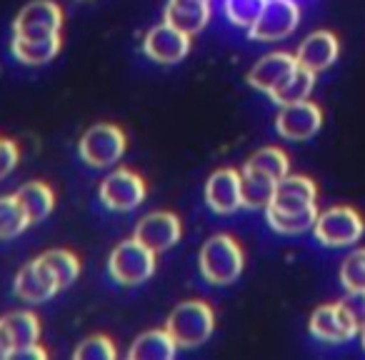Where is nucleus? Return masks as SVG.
<instances>
[{
    "label": "nucleus",
    "instance_id": "5",
    "mask_svg": "<svg viewBox=\"0 0 365 360\" xmlns=\"http://www.w3.org/2000/svg\"><path fill=\"white\" fill-rule=\"evenodd\" d=\"M308 330L315 340L328 345H343L358 338L360 323L343 300L338 303H323L310 313Z\"/></svg>",
    "mask_w": 365,
    "mask_h": 360
},
{
    "label": "nucleus",
    "instance_id": "9",
    "mask_svg": "<svg viewBox=\"0 0 365 360\" xmlns=\"http://www.w3.org/2000/svg\"><path fill=\"white\" fill-rule=\"evenodd\" d=\"M61 28H63V11L53 0H33V3H28L18 13L16 23H13L16 38H26V41L61 36Z\"/></svg>",
    "mask_w": 365,
    "mask_h": 360
},
{
    "label": "nucleus",
    "instance_id": "32",
    "mask_svg": "<svg viewBox=\"0 0 365 360\" xmlns=\"http://www.w3.org/2000/svg\"><path fill=\"white\" fill-rule=\"evenodd\" d=\"M343 303L348 305L350 313L358 318V323H365V290H353V293H345Z\"/></svg>",
    "mask_w": 365,
    "mask_h": 360
},
{
    "label": "nucleus",
    "instance_id": "20",
    "mask_svg": "<svg viewBox=\"0 0 365 360\" xmlns=\"http://www.w3.org/2000/svg\"><path fill=\"white\" fill-rule=\"evenodd\" d=\"M275 185H278V180H273V178L265 175V173L243 168V170H240V193H243V208H250V210L268 208V203L273 200Z\"/></svg>",
    "mask_w": 365,
    "mask_h": 360
},
{
    "label": "nucleus",
    "instance_id": "18",
    "mask_svg": "<svg viewBox=\"0 0 365 360\" xmlns=\"http://www.w3.org/2000/svg\"><path fill=\"white\" fill-rule=\"evenodd\" d=\"M38 338H41V323L31 310H16L0 318V343L6 348V360L13 350L36 345Z\"/></svg>",
    "mask_w": 365,
    "mask_h": 360
},
{
    "label": "nucleus",
    "instance_id": "11",
    "mask_svg": "<svg viewBox=\"0 0 365 360\" xmlns=\"http://www.w3.org/2000/svg\"><path fill=\"white\" fill-rule=\"evenodd\" d=\"M320 128H323V110H320V106L313 101L280 106V113H278V118H275V130H278V135L293 143L310 140Z\"/></svg>",
    "mask_w": 365,
    "mask_h": 360
},
{
    "label": "nucleus",
    "instance_id": "8",
    "mask_svg": "<svg viewBox=\"0 0 365 360\" xmlns=\"http://www.w3.org/2000/svg\"><path fill=\"white\" fill-rule=\"evenodd\" d=\"M125 133L110 123H98L81 138V158L91 168H110L125 153Z\"/></svg>",
    "mask_w": 365,
    "mask_h": 360
},
{
    "label": "nucleus",
    "instance_id": "30",
    "mask_svg": "<svg viewBox=\"0 0 365 360\" xmlns=\"http://www.w3.org/2000/svg\"><path fill=\"white\" fill-rule=\"evenodd\" d=\"M73 355H76V360H113L118 353H115V345H113L110 338L96 335V338L83 340Z\"/></svg>",
    "mask_w": 365,
    "mask_h": 360
},
{
    "label": "nucleus",
    "instance_id": "15",
    "mask_svg": "<svg viewBox=\"0 0 365 360\" xmlns=\"http://www.w3.org/2000/svg\"><path fill=\"white\" fill-rule=\"evenodd\" d=\"M133 238L140 240L145 248H150L158 255L163 250H170L180 240V220H178V215L168 213V210H158V213L145 215L138 223Z\"/></svg>",
    "mask_w": 365,
    "mask_h": 360
},
{
    "label": "nucleus",
    "instance_id": "1",
    "mask_svg": "<svg viewBox=\"0 0 365 360\" xmlns=\"http://www.w3.org/2000/svg\"><path fill=\"white\" fill-rule=\"evenodd\" d=\"M318 213V185L308 175L293 173L278 180L273 200L265 208L268 225L280 235H300L313 230Z\"/></svg>",
    "mask_w": 365,
    "mask_h": 360
},
{
    "label": "nucleus",
    "instance_id": "34",
    "mask_svg": "<svg viewBox=\"0 0 365 360\" xmlns=\"http://www.w3.org/2000/svg\"><path fill=\"white\" fill-rule=\"evenodd\" d=\"M358 340H360V348L365 350V323L360 325V333H358Z\"/></svg>",
    "mask_w": 365,
    "mask_h": 360
},
{
    "label": "nucleus",
    "instance_id": "31",
    "mask_svg": "<svg viewBox=\"0 0 365 360\" xmlns=\"http://www.w3.org/2000/svg\"><path fill=\"white\" fill-rule=\"evenodd\" d=\"M18 158H21V153H18L16 143L0 138V180H3L6 175H11L13 168L18 165Z\"/></svg>",
    "mask_w": 365,
    "mask_h": 360
},
{
    "label": "nucleus",
    "instance_id": "35",
    "mask_svg": "<svg viewBox=\"0 0 365 360\" xmlns=\"http://www.w3.org/2000/svg\"><path fill=\"white\" fill-rule=\"evenodd\" d=\"M0 360H6V348H3V343H0Z\"/></svg>",
    "mask_w": 365,
    "mask_h": 360
},
{
    "label": "nucleus",
    "instance_id": "22",
    "mask_svg": "<svg viewBox=\"0 0 365 360\" xmlns=\"http://www.w3.org/2000/svg\"><path fill=\"white\" fill-rule=\"evenodd\" d=\"M16 198H18V203L23 205V210H26V215H28L31 223H41V220H46L48 215H51L53 205H56L53 188L46 183H41V180L23 185V188L16 193Z\"/></svg>",
    "mask_w": 365,
    "mask_h": 360
},
{
    "label": "nucleus",
    "instance_id": "13",
    "mask_svg": "<svg viewBox=\"0 0 365 360\" xmlns=\"http://www.w3.org/2000/svg\"><path fill=\"white\" fill-rule=\"evenodd\" d=\"M143 51L150 61L160 63V66H175L190 53V36L173 28L170 23H160L148 31Z\"/></svg>",
    "mask_w": 365,
    "mask_h": 360
},
{
    "label": "nucleus",
    "instance_id": "25",
    "mask_svg": "<svg viewBox=\"0 0 365 360\" xmlns=\"http://www.w3.org/2000/svg\"><path fill=\"white\" fill-rule=\"evenodd\" d=\"M243 168L265 173V175H270L273 180H283L290 173V160H288V155H285V150H280V148H275V145H268V148H260L258 153H253V155L245 160Z\"/></svg>",
    "mask_w": 365,
    "mask_h": 360
},
{
    "label": "nucleus",
    "instance_id": "28",
    "mask_svg": "<svg viewBox=\"0 0 365 360\" xmlns=\"http://www.w3.org/2000/svg\"><path fill=\"white\" fill-rule=\"evenodd\" d=\"M340 285L345 293L365 290V245L353 248L340 263Z\"/></svg>",
    "mask_w": 365,
    "mask_h": 360
},
{
    "label": "nucleus",
    "instance_id": "6",
    "mask_svg": "<svg viewBox=\"0 0 365 360\" xmlns=\"http://www.w3.org/2000/svg\"><path fill=\"white\" fill-rule=\"evenodd\" d=\"M113 280L120 285H140L155 273V253L140 240H123L108 260Z\"/></svg>",
    "mask_w": 365,
    "mask_h": 360
},
{
    "label": "nucleus",
    "instance_id": "21",
    "mask_svg": "<svg viewBox=\"0 0 365 360\" xmlns=\"http://www.w3.org/2000/svg\"><path fill=\"white\" fill-rule=\"evenodd\" d=\"M178 345L173 343L168 330H148L138 335V340L128 350L130 360H170L175 355Z\"/></svg>",
    "mask_w": 365,
    "mask_h": 360
},
{
    "label": "nucleus",
    "instance_id": "12",
    "mask_svg": "<svg viewBox=\"0 0 365 360\" xmlns=\"http://www.w3.org/2000/svg\"><path fill=\"white\" fill-rule=\"evenodd\" d=\"M145 180L138 173L128 170V168H118L103 180L101 185V200L106 208L110 210H133L145 200Z\"/></svg>",
    "mask_w": 365,
    "mask_h": 360
},
{
    "label": "nucleus",
    "instance_id": "26",
    "mask_svg": "<svg viewBox=\"0 0 365 360\" xmlns=\"http://www.w3.org/2000/svg\"><path fill=\"white\" fill-rule=\"evenodd\" d=\"M28 225H31V220H28L26 210L18 203L16 195L0 198V240L18 238Z\"/></svg>",
    "mask_w": 365,
    "mask_h": 360
},
{
    "label": "nucleus",
    "instance_id": "4",
    "mask_svg": "<svg viewBox=\"0 0 365 360\" xmlns=\"http://www.w3.org/2000/svg\"><path fill=\"white\" fill-rule=\"evenodd\" d=\"M243 248L230 235H213L200 250V273L213 285H230L243 273Z\"/></svg>",
    "mask_w": 365,
    "mask_h": 360
},
{
    "label": "nucleus",
    "instance_id": "3",
    "mask_svg": "<svg viewBox=\"0 0 365 360\" xmlns=\"http://www.w3.org/2000/svg\"><path fill=\"white\" fill-rule=\"evenodd\" d=\"M313 235L325 248H353L365 235V218L353 205H333L318 213Z\"/></svg>",
    "mask_w": 365,
    "mask_h": 360
},
{
    "label": "nucleus",
    "instance_id": "27",
    "mask_svg": "<svg viewBox=\"0 0 365 360\" xmlns=\"http://www.w3.org/2000/svg\"><path fill=\"white\" fill-rule=\"evenodd\" d=\"M300 66V63H298ZM315 73H310L308 68L300 66L298 71H295V76L288 81V86L283 88V91L275 93L270 101L275 103V106H290V103H300V101H308L310 93H313L315 88Z\"/></svg>",
    "mask_w": 365,
    "mask_h": 360
},
{
    "label": "nucleus",
    "instance_id": "17",
    "mask_svg": "<svg viewBox=\"0 0 365 360\" xmlns=\"http://www.w3.org/2000/svg\"><path fill=\"white\" fill-rule=\"evenodd\" d=\"M56 293H61V288H58L56 278H53V273L48 270V265L41 258L23 265V270L16 278L18 298L28 300V303H46Z\"/></svg>",
    "mask_w": 365,
    "mask_h": 360
},
{
    "label": "nucleus",
    "instance_id": "24",
    "mask_svg": "<svg viewBox=\"0 0 365 360\" xmlns=\"http://www.w3.org/2000/svg\"><path fill=\"white\" fill-rule=\"evenodd\" d=\"M41 260L48 265V270L53 273V278H56V283L61 290L71 288V285L78 280V275H81V263H78L76 255L66 248L46 250V253L41 255Z\"/></svg>",
    "mask_w": 365,
    "mask_h": 360
},
{
    "label": "nucleus",
    "instance_id": "16",
    "mask_svg": "<svg viewBox=\"0 0 365 360\" xmlns=\"http://www.w3.org/2000/svg\"><path fill=\"white\" fill-rule=\"evenodd\" d=\"M205 200L220 215H230L243 208V193H240V173L235 168H220L205 183Z\"/></svg>",
    "mask_w": 365,
    "mask_h": 360
},
{
    "label": "nucleus",
    "instance_id": "2",
    "mask_svg": "<svg viewBox=\"0 0 365 360\" xmlns=\"http://www.w3.org/2000/svg\"><path fill=\"white\" fill-rule=\"evenodd\" d=\"M215 313L203 300H185L168 315L165 330L178 348H198L213 335Z\"/></svg>",
    "mask_w": 365,
    "mask_h": 360
},
{
    "label": "nucleus",
    "instance_id": "14",
    "mask_svg": "<svg viewBox=\"0 0 365 360\" xmlns=\"http://www.w3.org/2000/svg\"><path fill=\"white\" fill-rule=\"evenodd\" d=\"M295 58L303 68H308L310 73L320 76L323 71L335 66V61L340 58V41L333 31L328 28H320L313 31L295 51Z\"/></svg>",
    "mask_w": 365,
    "mask_h": 360
},
{
    "label": "nucleus",
    "instance_id": "29",
    "mask_svg": "<svg viewBox=\"0 0 365 360\" xmlns=\"http://www.w3.org/2000/svg\"><path fill=\"white\" fill-rule=\"evenodd\" d=\"M265 0H225V16L235 28H245L248 31L258 16L263 13Z\"/></svg>",
    "mask_w": 365,
    "mask_h": 360
},
{
    "label": "nucleus",
    "instance_id": "7",
    "mask_svg": "<svg viewBox=\"0 0 365 360\" xmlns=\"http://www.w3.org/2000/svg\"><path fill=\"white\" fill-rule=\"evenodd\" d=\"M300 23L298 0H265L263 13L258 21L248 28L250 41L258 43H278L293 36Z\"/></svg>",
    "mask_w": 365,
    "mask_h": 360
},
{
    "label": "nucleus",
    "instance_id": "19",
    "mask_svg": "<svg viewBox=\"0 0 365 360\" xmlns=\"http://www.w3.org/2000/svg\"><path fill=\"white\" fill-rule=\"evenodd\" d=\"M210 21V0H168L165 23L178 31L195 36Z\"/></svg>",
    "mask_w": 365,
    "mask_h": 360
},
{
    "label": "nucleus",
    "instance_id": "33",
    "mask_svg": "<svg viewBox=\"0 0 365 360\" xmlns=\"http://www.w3.org/2000/svg\"><path fill=\"white\" fill-rule=\"evenodd\" d=\"M48 353L41 348V345H26V348L21 350H13L11 355H8V360H46Z\"/></svg>",
    "mask_w": 365,
    "mask_h": 360
},
{
    "label": "nucleus",
    "instance_id": "23",
    "mask_svg": "<svg viewBox=\"0 0 365 360\" xmlns=\"http://www.w3.org/2000/svg\"><path fill=\"white\" fill-rule=\"evenodd\" d=\"M13 56L23 66H46L61 51V36L38 38V41H26V38H13Z\"/></svg>",
    "mask_w": 365,
    "mask_h": 360
},
{
    "label": "nucleus",
    "instance_id": "10",
    "mask_svg": "<svg viewBox=\"0 0 365 360\" xmlns=\"http://www.w3.org/2000/svg\"><path fill=\"white\" fill-rule=\"evenodd\" d=\"M298 58L295 53H285V51H275L263 56L248 73V86L255 91L265 93L268 98H273L278 91H283L288 86V81L295 76L298 71Z\"/></svg>",
    "mask_w": 365,
    "mask_h": 360
}]
</instances>
